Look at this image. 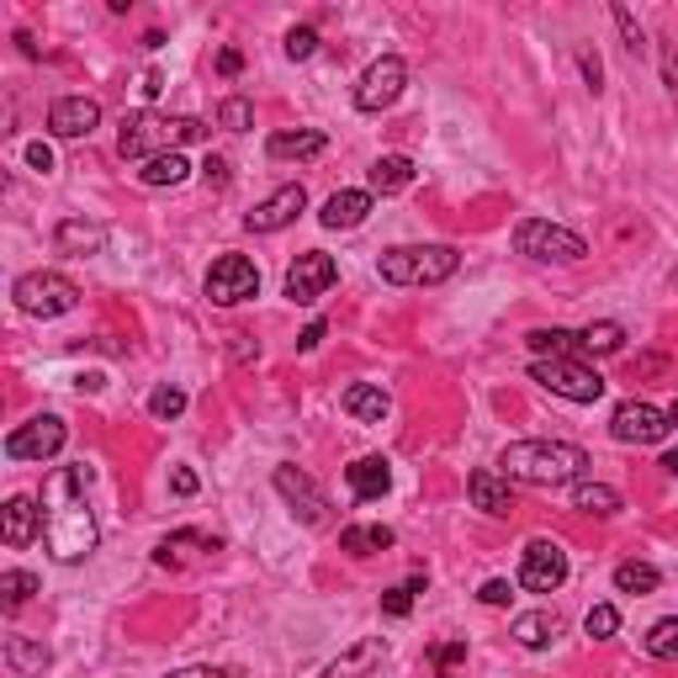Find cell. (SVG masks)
Returning <instances> with one entry per match:
<instances>
[{
	"label": "cell",
	"mask_w": 678,
	"mask_h": 678,
	"mask_svg": "<svg viewBox=\"0 0 678 678\" xmlns=\"http://www.w3.org/2000/svg\"><path fill=\"white\" fill-rule=\"evenodd\" d=\"M85 488H90V467H53L42 482V541H48V557L75 567L101 546V525L85 504Z\"/></svg>",
	"instance_id": "cell-1"
},
{
	"label": "cell",
	"mask_w": 678,
	"mask_h": 678,
	"mask_svg": "<svg viewBox=\"0 0 678 678\" xmlns=\"http://www.w3.org/2000/svg\"><path fill=\"white\" fill-rule=\"evenodd\" d=\"M498 467H504V478L530 482V488H562V482L583 478L589 451L572 440H515V445H504Z\"/></svg>",
	"instance_id": "cell-2"
},
{
	"label": "cell",
	"mask_w": 678,
	"mask_h": 678,
	"mask_svg": "<svg viewBox=\"0 0 678 678\" xmlns=\"http://www.w3.org/2000/svg\"><path fill=\"white\" fill-rule=\"evenodd\" d=\"M207 138L201 118H160V112H127L118 133V155L122 160H160V155H181V144Z\"/></svg>",
	"instance_id": "cell-3"
},
{
	"label": "cell",
	"mask_w": 678,
	"mask_h": 678,
	"mask_svg": "<svg viewBox=\"0 0 678 678\" xmlns=\"http://www.w3.org/2000/svg\"><path fill=\"white\" fill-rule=\"evenodd\" d=\"M456 266L461 255L451 244H398V249H382L377 276L387 286H440L456 276Z\"/></svg>",
	"instance_id": "cell-4"
},
{
	"label": "cell",
	"mask_w": 678,
	"mask_h": 678,
	"mask_svg": "<svg viewBox=\"0 0 678 678\" xmlns=\"http://www.w3.org/2000/svg\"><path fill=\"white\" fill-rule=\"evenodd\" d=\"M11 297H16V308L27 319H64V313L81 308V286L70 276H59V271H27V276H16Z\"/></svg>",
	"instance_id": "cell-5"
},
{
	"label": "cell",
	"mask_w": 678,
	"mask_h": 678,
	"mask_svg": "<svg viewBox=\"0 0 678 678\" xmlns=\"http://www.w3.org/2000/svg\"><path fill=\"white\" fill-rule=\"evenodd\" d=\"M530 382H541L546 393H557L567 403H599L604 398V377L583 360H530Z\"/></svg>",
	"instance_id": "cell-6"
},
{
	"label": "cell",
	"mask_w": 678,
	"mask_h": 678,
	"mask_svg": "<svg viewBox=\"0 0 678 678\" xmlns=\"http://www.w3.org/2000/svg\"><path fill=\"white\" fill-rule=\"evenodd\" d=\"M515 249L519 255H530V260H557V266H572V260L589 255V244L578 239L572 229L546 223V218H525L515 229Z\"/></svg>",
	"instance_id": "cell-7"
},
{
	"label": "cell",
	"mask_w": 678,
	"mask_h": 678,
	"mask_svg": "<svg viewBox=\"0 0 678 678\" xmlns=\"http://www.w3.org/2000/svg\"><path fill=\"white\" fill-rule=\"evenodd\" d=\"M567 546L552 541V535H535L525 552H519V583L530 589V594H557L562 583H567Z\"/></svg>",
	"instance_id": "cell-8"
},
{
	"label": "cell",
	"mask_w": 678,
	"mask_h": 678,
	"mask_svg": "<svg viewBox=\"0 0 678 678\" xmlns=\"http://www.w3.org/2000/svg\"><path fill=\"white\" fill-rule=\"evenodd\" d=\"M207 297L218 308H239L249 297H260V271L249 255H218L212 271H207Z\"/></svg>",
	"instance_id": "cell-9"
},
{
	"label": "cell",
	"mask_w": 678,
	"mask_h": 678,
	"mask_svg": "<svg viewBox=\"0 0 678 678\" xmlns=\"http://www.w3.org/2000/svg\"><path fill=\"white\" fill-rule=\"evenodd\" d=\"M64 419L59 414H38V419H27V424H16L11 435H5V456L11 461H53L59 451H64Z\"/></svg>",
	"instance_id": "cell-10"
},
{
	"label": "cell",
	"mask_w": 678,
	"mask_h": 678,
	"mask_svg": "<svg viewBox=\"0 0 678 678\" xmlns=\"http://www.w3.org/2000/svg\"><path fill=\"white\" fill-rule=\"evenodd\" d=\"M403 85H408V64H403L398 53H382V59H377V64H366V75H360L356 107L377 118V112H387V107L398 101Z\"/></svg>",
	"instance_id": "cell-11"
},
{
	"label": "cell",
	"mask_w": 678,
	"mask_h": 678,
	"mask_svg": "<svg viewBox=\"0 0 678 678\" xmlns=\"http://www.w3.org/2000/svg\"><path fill=\"white\" fill-rule=\"evenodd\" d=\"M668 430H674V419L657 403H641V398H626L615 408V419H609V435L620 445H657Z\"/></svg>",
	"instance_id": "cell-12"
},
{
	"label": "cell",
	"mask_w": 678,
	"mask_h": 678,
	"mask_svg": "<svg viewBox=\"0 0 678 678\" xmlns=\"http://www.w3.org/2000/svg\"><path fill=\"white\" fill-rule=\"evenodd\" d=\"M334 281H340V260L323 255V249H308V255H297V260L286 266V297L308 308V303H319Z\"/></svg>",
	"instance_id": "cell-13"
},
{
	"label": "cell",
	"mask_w": 678,
	"mask_h": 678,
	"mask_svg": "<svg viewBox=\"0 0 678 678\" xmlns=\"http://www.w3.org/2000/svg\"><path fill=\"white\" fill-rule=\"evenodd\" d=\"M276 493L292 504V515L303 519V525H323L329 519V498H323V488L308 472H297V467H276Z\"/></svg>",
	"instance_id": "cell-14"
},
{
	"label": "cell",
	"mask_w": 678,
	"mask_h": 678,
	"mask_svg": "<svg viewBox=\"0 0 678 678\" xmlns=\"http://www.w3.org/2000/svg\"><path fill=\"white\" fill-rule=\"evenodd\" d=\"M303 207H308L303 181H286V186H276L271 197L244 218V229H249V234H276V229H286V223H297V212H303Z\"/></svg>",
	"instance_id": "cell-15"
},
{
	"label": "cell",
	"mask_w": 678,
	"mask_h": 678,
	"mask_svg": "<svg viewBox=\"0 0 678 678\" xmlns=\"http://www.w3.org/2000/svg\"><path fill=\"white\" fill-rule=\"evenodd\" d=\"M101 127V107L90 96H59L48 107V133L53 138H90Z\"/></svg>",
	"instance_id": "cell-16"
},
{
	"label": "cell",
	"mask_w": 678,
	"mask_h": 678,
	"mask_svg": "<svg viewBox=\"0 0 678 678\" xmlns=\"http://www.w3.org/2000/svg\"><path fill=\"white\" fill-rule=\"evenodd\" d=\"M0 535H5V546L11 552H22V546H33L42 535V509L38 498H27V493H16V498H5V509H0Z\"/></svg>",
	"instance_id": "cell-17"
},
{
	"label": "cell",
	"mask_w": 678,
	"mask_h": 678,
	"mask_svg": "<svg viewBox=\"0 0 678 678\" xmlns=\"http://www.w3.org/2000/svg\"><path fill=\"white\" fill-rule=\"evenodd\" d=\"M340 408H345L356 424H382V419L393 414V398H387L382 382H350L345 398H340Z\"/></svg>",
	"instance_id": "cell-18"
},
{
	"label": "cell",
	"mask_w": 678,
	"mask_h": 678,
	"mask_svg": "<svg viewBox=\"0 0 678 678\" xmlns=\"http://www.w3.org/2000/svg\"><path fill=\"white\" fill-rule=\"evenodd\" d=\"M345 482H350V493L356 498H387V488H393V467H387V456H360L345 467Z\"/></svg>",
	"instance_id": "cell-19"
},
{
	"label": "cell",
	"mask_w": 678,
	"mask_h": 678,
	"mask_svg": "<svg viewBox=\"0 0 678 678\" xmlns=\"http://www.w3.org/2000/svg\"><path fill=\"white\" fill-rule=\"evenodd\" d=\"M323 149H329V138L319 127H286V133H271V144H266L271 160H319Z\"/></svg>",
	"instance_id": "cell-20"
},
{
	"label": "cell",
	"mask_w": 678,
	"mask_h": 678,
	"mask_svg": "<svg viewBox=\"0 0 678 678\" xmlns=\"http://www.w3.org/2000/svg\"><path fill=\"white\" fill-rule=\"evenodd\" d=\"M467 493H472V504H478L482 515H509L515 509V488H509V478L504 472H472L467 478Z\"/></svg>",
	"instance_id": "cell-21"
},
{
	"label": "cell",
	"mask_w": 678,
	"mask_h": 678,
	"mask_svg": "<svg viewBox=\"0 0 678 678\" xmlns=\"http://www.w3.org/2000/svg\"><path fill=\"white\" fill-rule=\"evenodd\" d=\"M371 218V192H334V197L323 201V212H319V223L323 229H360Z\"/></svg>",
	"instance_id": "cell-22"
},
{
	"label": "cell",
	"mask_w": 678,
	"mask_h": 678,
	"mask_svg": "<svg viewBox=\"0 0 678 678\" xmlns=\"http://www.w3.org/2000/svg\"><path fill=\"white\" fill-rule=\"evenodd\" d=\"M53 244H59L64 255H101V249H107V229H101V223H85V218H64V223L53 229Z\"/></svg>",
	"instance_id": "cell-23"
},
{
	"label": "cell",
	"mask_w": 678,
	"mask_h": 678,
	"mask_svg": "<svg viewBox=\"0 0 678 678\" xmlns=\"http://www.w3.org/2000/svg\"><path fill=\"white\" fill-rule=\"evenodd\" d=\"M572 509L609 519V515H620V493H615L609 482H589V478H578V482H572Z\"/></svg>",
	"instance_id": "cell-24"
},
{
	"label": "cell",
	"mask_w": 678,
	"mask_h": 678,
	"mask_svg": "<svg viewBox=\"0 0 678 678\" xmlns=\"http://www.w3.org/2000/svg\"><path fill=\"white\" fill-rule=\"evenodd\" d=\"M398 535L387 530V525H345L340 530V552H350V557H371V552H387Z\"/></svg>",
	"instance_id": "cell-25"
},
{
	"label": "cell",
	"mask_w": 678,
	"mask_h": 678,
	"mask_svg": "<svg viewBox=\"0 0 678 678\" xmlns=\"http://www.w3.org/2000/svg\"><path fill=\"white\" fill-rule=\"evenodd\" d=\"M525 345L535 350V360H572L578 350H583L572 329H530V334H525Z\"/></svg>",
	"instance_id": "cell-26"
},
{
	"label": "cell",
	"mask_w": 678,
	"mask_h": 678,
	"mask_svg": "<svg viewBox=\"0 0 678 678\" xmlns=\"http://www.w3.org/2000/svg\"><path fill=\"white\" fill-rule=\"evenodd\" d=\"M403 186H414V160L408 155H382V160L371 164V192L398 197Z\"/></svg>",
	"instance_id": "cell-27"
},
{
	"label": "cell",
	"mask_w": 678,
	"mask_h": 678,
	"mask_svg": "<svg viewBox=\"0 0 678 678\" xmlns=\"http://www.w3.org/2000/svg\"><path fill=\"white\" fill-rule=\"evenodd\" d=\"M562 631V620L552 609H530V615H519L515 620V641L519 646H530V652H541V646H552Z\"/></svg>",
	"instance_id": "cell-28"
},
{
	"label": "cell",
	"mask_w": 678,
	"mask_h": 678,
	"mask_svg": "<svg viewBox=\"0 0 678 678\" xmlns=\"http://www.w3.org/2000/svg\"><path fill=\"white\" fill-rule=\"evenodd\" d=\"M578 345H583V356H615L620 345H626V329L615 319H599V323H589L583 334H578Z\"/></svg>",
	"instance_id": "cell-29"
},
{
	"label": "cell",
	"mask_w": 678,
	"mask_h": 678,
	"mask_svg": "<svg viewBox=\"0 0 678 678\" xmlns=\"http://www.w3.org/2000/svg\"><path fill=\"white\" fill-rule=\"evenodd\" d=\"M657 583H663V572L652 562H620L615 567V589L620 594H657Z\"/></svg>",
	"instance_id": "cell-30"
},
{
	"label": "cell",
	"mask_w": 678,
	"mask_h": 678,
	"mask_svg": "<svg viewBox=\"0 0 678 678\" xmlns=\"http://www.w3.org/2000/svg\"><path fill=\"white\" fill-rule=\"evenodd\" d=\"M5 663L16 668V674H42L48 668V646L42 641H27V637H5Z\"/></svg>",
	"instance_id": "cell-31"
},
{
	"label": "cell",
	"mask_w": 678,
	"mask_h": 678,
	"mask_svg": "<svg viewBox=\"0 0 678 678\" xmlns=\"http://www.w3.org/2000/svg\"><path fill=\"white\" fill-rule=\"evenodd\" d=\"M186 175H192V164L181 160V155H160V160H149L144 170H138L144 186H181Z\"/></svg>",
	"instance_id": "cell-32"
},
{
	"label": "cell",
	"mask_w": 678,
	"mask_h": 678,
	"mask_svg": "<svg viewBox=\"0 0 678 678\" xmlns=\"http://www.w3.org/2000/svg\"><path fill=\"white\" fill-rule=\"evenodd\" d=\"M38 594V572H22V567H11V572H0V599L16 609V604H27V599Z\"/></svg>",
	"instance_id": "cell-33"
},
{
	"label": "cell",
	"mask_w": 678,
	"mask_h": 678,
	"mask_svg": "<svg viewBox=\"0 0 678 678\" xmlns=\"http://www.w3.org/2000/svg\"><path fill=\"white\" fill-rule=\"evenodd\" d=\"M646 652H652V657H668V663H678V615L657 620V626L646 631Z\"/></svg>",
	"instance_id": "cell-34"
},
{
	"label": "cell",
	"mask_w": 678,
	"mask_h": 678,
	"mask_svg": "<svg viewBox=\"0 0 678 678\" xmlns=\"http://www.w3.org/2000/svg\"><path fill=\"white\" fill-rule=\"evenodd\" d=\"M218 122H223L229 133H244V127H255V101H249V96H229V101L218 107Z\"/></svg>",
	"instance_id": "cell-35"
},
{
	"label": "cell",
	"mask_w": 678,
	"mask_h": 678,
	"mask_svg": "<svg viewBox=\"0 0 678 678\" xmlns=\"http://www.w3.org/2000/svg\"><path fill=\"white\" fill-rule=\"evenodd\" d=\"M583 631H589L594 641H609L615 631H620V609H615V604H594V609L583 615Z\"/></svg>",
	"instance_id": "cell-36"
},
{
	"label": "cell",
	"mask_w": 678,
	"mask_h": 678,
	"mask_svg": "<svg viewBox=\"0 0 678 678\" xmlns=\"http://www.w3.org/2000/svg\"><path fill=\"white\" fill-rule=\"evenodd\" d=\"M149 414H155V419H181V414H186V393L170 387V382L155 387V393H149Z\"/></svg>",
	"instance_id": "cell-37"
},
{
	"label": "cell",
	"mask_w": 678,
	"mask_h": 678,
	"mask_svg": "<svg viewBox=\"0 0 678 678\" xmlns=\"http://www.w3.org/2000/svg\"><path fill=\"white\" fill-rule=\"evenodd\" d=\"M281 48H286V59H297V64H303V59H313V53H319V33H313V27H292Z\"/></svg>",
	"instance_id": "cell-38"
},
{
	"label": "cell",
	"mask_w": 678,
	"mask_h": 678,
	"mask_svg": "<svg viewBox=\"0 0 678 678\" xmlns=\"http://www.w3.org/2000/svg\"><path fill=\"white\" fill-rule=\"evenodd\" d=\"M377 657H382V646H377V641H366V646H360L356 657H345V663H334V668H329V678H356L360 668H371Z\"/></svg>",
	"instance_id": "cell-39"
},
{
	"label": "cell",
	"mask_w": 678,
	"mask_h": 678,
	"mask_svg": "<svg viewBox=\"0 0 678 678\" xmlns=\"http://www.w3.org/2000/svg\"><path fill=\"white\" fill-rule=\"evenodd\" d=\"M430 663H435L440 674H456V663H467V641H435Z\"/></svg>",
	"instance_id": "cell-40"
},
{
	"label": "cell",
	"mask_w": 678,
	"mask_h": 678,
	"mask_svg": "<svg viewBox=\"0 0 678 678\" xmlns=\"http://www.w3.org/2000/svg\"><path fill=\"white\" fill-rule=\"evenodd\" d=\"M414 609V589L403 583V589H382V615H393V620H403Z\"/></svg>",
	"instance_id": "cell-41"
},
{
	"label": "cell",
	"mask_w": 678,
	"mask_h": 678,
	"mask_svg": "<svg viewBox=\"0 0 678 678\" xmlns=\"http://www.w3.org/2000/svg\"><path fill=\"white\" fill-rule=\"evenodd\" d=\"M615 27H620V38H626V48L637 53V48H641V27H637V16H631L626 5H615Z\"/></svg>",
	"instance_id": "cell-42"
},
{
	"label": "cell",
	"mask_w": 678,
	"mask_h": 678,
	"mask_svg": "<svg viewBox=\"0 0 678 678\" xmlns=\"http://www.w3.org/2000/svg\"><path fill=\"white\" fill-rule=\"evenodd\" d=\"M478 599H482V604H509V599H515V589H509L504 578H488V583L478 589Z\"/></svg>",
	"instance_id": "cell-43"
},
{
	"label": "cell",
	"mask_w": 678,
	"mask_h": 678,
	"mask_svg": "<svg viewBox=\"0 0 678 678\" xmlns=\"http://www.w3.org/2000/svg\"><path fill=\"white\" fill-rule=\"evenodd\" d=\"M170 488H175V498H192L201 482H197V472H192V467H175V472H170Z\"/></svg>",
	"instance_id": "cell-44"
},
{
	"label": "cell",
	"mask_w": 678,
	"mask_h": 678,
	"mask_svg": "<svg viewBox=\"0 0 678 678\" xmlns=\"http://www.w3.org/2000/svg\"><path fill=\"white\" fill-rule=\"evenodd\" d=\"M201 181H207V186H229V160L212 155V160L201 164Z\"/></svg>",
	"instance_id": "cell-45"
},
{
	"label": "cell",
	"mask_w": 678,
	"mask_h": 678,
	"mask_svg": "<svg viewBox=\"0 0 678 678\" xmlns=\"http://www.w3.org/2000/svg\"><path fill=\"white\" fill-rule=\"evenodd\" d=\"M323 334H329V323H323V319H313V323H308V329H303V340H297V350H319V345H323Z\"/></svg>",
	"instance_id": "cell-46"
},
{
	"label": "cell",
	"mask_w": 678,
	"mask_h": 678,
	"mask_svg": "<svg viewBox=\"0 0 678 678\" xmlns=\"http://www.w3.org/2000/svg\"><path fill=\"white\" fill-rule=\"evenodd\" d=\"M160 90H164V75H160V70H144V75H138V96H144V101H155Z\"/></svg>",
	"instance_id": "cell-47"
},
{
	"label": "cell",
	"mask_w": 678,
	"mask_h": 678,
	"mask_svg": "<svg viewBox=\"0 0 678 678\" xmlns=\"http://www.w3.org/2000/svg\"><path fill=\"white\" fill-rule=\"evenodd\" d=\"M239 48H223V53H218V75H229V81H234V75H239Z\"/></svg>",
	"instance_id": "cell-48"
},
{
	"label": "cell",
	"mask_w": 678,
	"mask_h": 678,
	"mask_svg": "<svg viewBox=\"0 0 678 678\" xmlns=\"http://www.w3.org/2000/svg\"><path fill=\"white\" fill-rule=\"evenodd\" d=\"M27 160H33V170L48 175V170H53V149H48V144H33V149H27Z\"/></svg>",
	"instance_id": "cell-49"
},
{
	"label": "cell",
	"mask_w": 678,
	"mask_h": 678,
	"mask_svg": "<svg viewBox=\"0 0 678 678\" xmlns=\"http://www.w3.org/2000/svg\"><path fill=\"white\" fill-rule=\"evenodd\" d=\"M583 81H589V90H599V81H604V70H599L594 53H583Z\"/></svg>",
	"instance_id": "cell-50"
},
{
	"label": "cell",
	"mask_w": 678,
	"mask_h": 678,
	"mask_svg": "<svg viewBox=\"0 0 678 678\" xmlns=\"http://www.w3.org/2000/svg\"><path fill=\"white\" fill-rule=\"evenodd\" d=\"M170 678H218V668H181V674H170Z\"/></svg>",
	"instance_id": "cell-51"
},
{
	"label": "cell",
	"mask_w": 678,
	"mask_h": 678,
	"mask_svg": "<svg viewBox=\"0 0 678 678\" xmlns=\"http://www.w3.org/2000/svg\"><path fill=\"white\" fill-rule=\"evenodd\" d=\"M663 467H668V472L678 478V451H668V456H663Z\"/></svg>",
	"instance_id": "cell-52"
},
{
	"label": "cell",
	"mask_w": 678,
	"mask_h": 678,
	"mask_svg": "<svg viewBox=\"0 0 678 678\" xmlns=\"http://www.w3.org/2000/svg\"><path fill=\"white\" fill-rule=\"evenodd\" d=\"M668 419H674V424H678V398H674V408H668Z\"/></svg>",
	"instance_id": "cell-53"
},
{
	"label": "cell",
	"mask_w": 678,
	"mask_h": 678,
	"mask_svg": "<svg viewBox=\"0 0 678 678\" xmlns=\"http://www.w3.org/2000/svg\"><path fill=\"white\" fill-rule=\"evenodd\" d=\"M218 678H239V674H218Z\"/></svg>",
	"instance_id": "cell-54"
},
{
	"label": "cell",
	"mask_w": 678,
	"mask_h": 678,
	"mask_svg": "<svg viewBox=\"0 0 678 678\" xmlns=\"http://www.w3.org/2000/svg\"><path fill=\"white\" fill-rule=\"evenodd\" d=\"M435 678H456V674H435Z\"/></svg>",
	"instance_id": "cell-55"
}]
</instances>
